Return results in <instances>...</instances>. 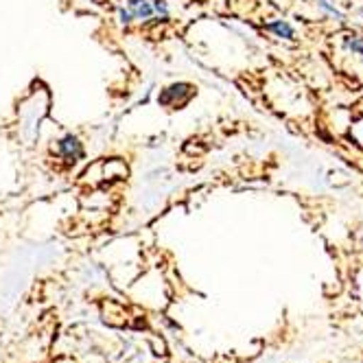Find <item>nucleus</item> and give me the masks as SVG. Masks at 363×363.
I'll return each mask as SVG.
<instances>
[{"label": "nucleus", "instance_id": "f257e3e1", "mask_svg": "<svg viewBox=\"0 0 363 363\" xmlns=\"http://www.w3.org/2000/svg\"><path fill=\"white\" fill-rule=\"evenodd\" d=\"M127 11H123V20L129 22L132 18H149L153 13V5L149 3V0H127Z\"/></svg>", "mask_w": 363, "mask_h": 363}, {"label": "nucleus", "instance_id": "f03ea898", "mask_svg": "<svg viewBox=\"0 0 363 363\" xmlns=\"http://www.w3.org/2000/svg\"><path fill=\"white\" fill-rule=\"evenodd\" d=\"M60 153L68 162H77V160L84 158V147L74 136H66V138L60 140Z\"/></svg>", "mask_w": 363, "mask_h": 363}, {"label": "nucleus", "instance_id": "7ed1b4c3", "mask_svg": "<svg viewBox=\"0 0 363 363\" xmlns=\"http://www.w3.org/2000/svg\"><path fill=\"white\" fill-rule=\"evenodd\" d=\"M269 29L276 33V35H280V38H287V40H294V27L289 22H272L269 24Z\"/></svg>", "mask_w": 363, "mask_h": 363}, {"label": "nucleus", "instance_id": "20e7f679", "mask_svg": "<svg viewBox=\"0 0 363 363\" xmlns=\"http://www.w3.org/2000/svg\"><path fill=\"white\" fill-rule=\"evenodd\" d=\"M344 46H346L348 50H352V53H357V55H363V38L346 35V38H344Z\"/></svg>", "mask_w": 363, "mask_h": 363}]
</instances>
